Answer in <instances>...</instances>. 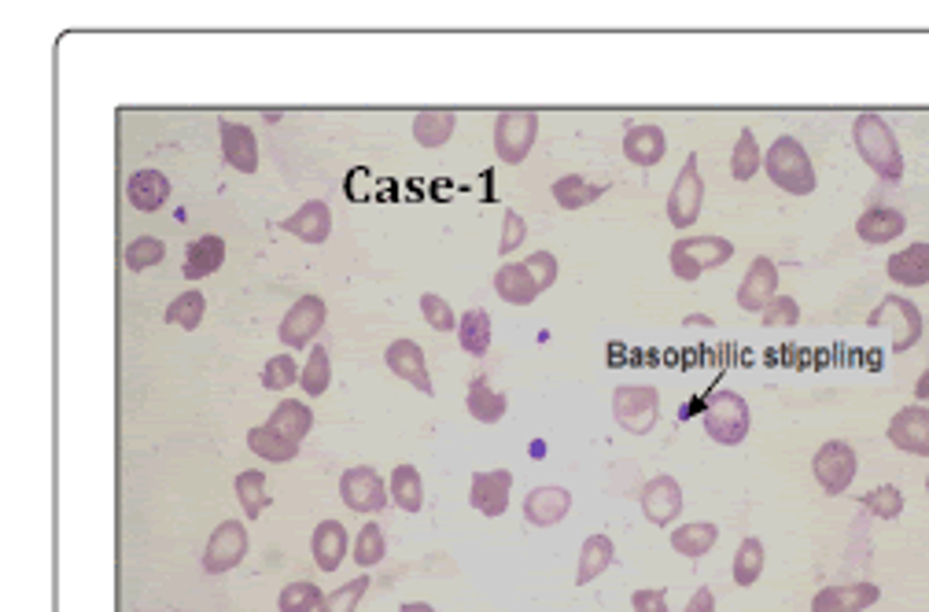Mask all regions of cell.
<instances>
[{
	"label": "cell",
	"instance_id": "1",
	"mask_svg": "<svg viewBox=\"0 0 929 612\" xmlns=\"http://www.w3.org/2000/svg\"><path fill=\"white\" fill-rule=\"evenodd\" d=\"M852 140H856L860 159L878 174L881 181H903V151L897 145V134H892L889 122L881 119L878 111L856 115Z\"/></svg>",
	"mask_w": 929,
	"mask_h": 612
},
{
	"label": "cell",
	"instance_id": "2",
	"mask_svg": "<svg viewBox=\"0 0 929 612\" xmlns=\"http://www.w3.org/2000/svg\"><path fill=\"white\" fill-rule=\"evenodd\" d=\"M763 170H768V178L790 196H811L816 193V185H819V174H816V167H811L808 151L797 137L774 140V145L768 148V156H763Z\"/></svg>",
	"mask_w": 929,
	"mask_h": 612
},
{
	"label": "cell",
	"instance_id": "3",
	"mask_svg": "<svg viewBox=\"0 0 929 612\" xmlns=\"http://www.w3.org/2000/svg\"><path fill=\"white\" fill-rule=\"evenodd\" d=\"M734 258V244L727 237H682L672 244V251H668V263H672V274L679 280H701V274H709V269H720Z\"/></svg>",
	"mask_w": 929,
	"mask_h": 612
},
{
	"label": "cell",
	"instance_id": "4",
	"mask_svg": "<svg viewBox=\"0 0 929 612\" xmlns=\"http://www.w3.org/2000/svg\"><path fill=\"white\" fill-rule=\"evenodd\" d=\"M749 403L731 387H723V392H715L709 398V406H704V432L712 435L720 446H738L749 435Z\"/></svg>",
	"mask_w": 929,
	"mask_h": 612
},
{
	"label": "cell",
	"instance_id": "5",
	"mask_svg": "<svg viewBox=\"0 0 929 612\" xmlns=\"http://www.w3.org/2000/svg\"><path fill=\"white\" fill-rule=\"evenodd\" d=\"M538 137V111L532 108H505L495 119V151L502 162L521 167L532 156V145Z\"/></svg>",
	"mask_w": 929,
	"mask_h": 612
},
{
	"label": "cell",
	"instance_id": "6",
	"mask_svg": "<svg viewBox=\"0 0 929 612\" xmlns=\"http://www.w3.org/2000/svg\"><path fill=\"white\" fill-rule=\"evenodd\" d=\"M613 417L623 432L650 435L661 417V395L650 384H623L613 392Z\"/></svg>",
	"mask_w": 929,
	"mask_h": 612
},
{
	"label": "cell",
	"instance_id": "7",
	"mask_svg": "<svg viewBox=\"0 0 929 612\" xmlns=\"http://www.w3.org/2000/svg\"><path fill=\"white\" fill-rule=\"evenodd\" d=\"M870 328L878 325H892V351L903 355V351H911L915 344L922 339V310L915 306L911 299L897 296V292H889L886 299H881L874 310L867 317Z\"/></svg>",
	"mask_w": 929,
	"mask_h": 612
},
{
	"label": "cell",
	"instance_id": "8",
	"mask_svg": "<svg viewBox=\"0 0 929 612\" xmlns=\"http://www.w3.org/2000/svg\"><path fill=\"white\" fill-rule=\"evenodd\" d=\"M701 210H704V178L698 170V151H690L672 185V196H668V221L675 229H690L698 226Z\"/></svg>",
	"mask_w": 929,
	"mask_h": 612
},
{
	"label": "cell",
	"instance_id": "9",
	"mask_svg": "<svg viewBox=\"0 0 929 612\" xmlns=\"http://www.w3.org/2000/svg\"><path fill=\"white\" fill-rule=\"evenodd\" d=\"M856 468H860V462H856V451L844 440H830V443H822L816 457H811V473H816L819 480V487L827 491V494H844L852 487V480H856Z\"/></svg>",
	"mask_w": 929,
	"mask_h": 612
},
{
	"label": "cell",
	"instance_id": "10",
	"mask_svg": "<svg viewBox=\"0 0 929 612\" xmlns=\"http://www.w3.org/2000/svg\"><path fill=\"white\" fill-rule=\"evenodd\" d=\"M339 499L355 513H381L392 502V491H387V484L373 465H355L339 476Z\"/></svg>",
	"mask_w": 929,
	"mask_h": 612
},
{
	"label": "cell",
	"instance_id": "11",
	"mask_svg": "<svg viewBox=\"0 0 929 612\" xmlns=\"http://www.w3.org/2000/svg\"><path fill=\"white\" fill-rule=\"evenodd\" d=\"M244 553H248V527H244L240 521H221L215 532H210V539H207L204 569L210 575L233 572L244 561Z\"/></svg>",
	"mask_w": 929,
	"mask_h": 612
},
{
	"label": "cell",
	"instance_id": "12",
	"mask_svg": "<svg viewBox=\"0 0 929 612\" xmlns=\"http://www.w3.org/2000/svg\"><path fill=\"white\" fill-rule=\"evenodd\" d=\"M328 322V306L325 299H317V296H303L291 303V310L285 314V322H280V344L285 347H307L310 339L322 333Z\"/></svg>",
	"mask_w": 929,
	"mask_h": 612
},
{
	"label": "cell",
	"instance_id": "13",
	"mask_svg": "<svg viewBox=\"0 0 929 612\" xmlns=\"http://www.w3.org/2000/svg\"><path fill=\"white\" fill-rule=\"evenodd\" d=\"M774 296H779V266L768 255H757L745 269L742 285H738V306L745 314H763Z\"/></svg>",
	"mask_w": 929,
	"mask_h": 612
},
{
	"label": "cell",
	"instance_id": "14",
	"mask_svg": "<svg viewBox=\"0 0 929 612\" xmlns=\"http://www.w3.org/2000/svg\"><path fill=\"white\" fill-rule=\"evenodd\" d=\"M889 443L903 454L929 457V406H903L889 421Z\"/></svg>",
	"mask_w": 929,
	"mask_h": 612
},
{
	"label": "cell",
	"instance_id": "15",
	"mask_svg": "<svg viewBox=\"0 0 929 612\" xmlns=\"http://www.w3.org/2000/svg\"><path fill=\"white\" fill-rule=\"evenodd\" d=\"M639 502H642V513H645V521H650V524H656V527L675 524L679 513H682V487H679V480L675 476H653L650 484L642 487Z\"/></svg>",
	"mask_w": 929,
	"mask_h": 612
},
{
	"label": "cell",
	"instance_id": "16",
	"mask_svg": "<svg viewBox=\"0 0 929 612\" xmlns=\"http://www.w3.org/2000/svg\"><path fill=\"white\" fill-rule=\"evenodd\" d=\"M881 598L878 583H833L811 598V612H863Z\"/></svg>",
	"mask_w": 929,
	"mask_h": 612
},
{
	"label": "cell",
	"instance_id": "17",
	"mask_svg": "<svg viewBox=\"0 0 929 612\" xmlns=\"http://www.w3.org/2000/svg\"><path fill=\"white\" fill-rule=\"evenodd\" d=\"M387 369H392L395 376H403L406 384H414L421 395H432L435 387H432V376H428V366H425V347L417 344V339H395L392 347H387Z\"/></svg>",
	"mask_w": 929,
	"mask_h": 612
},
{
	"label": "cell",
	"instance_id": "18",
	"mask_svg": "<svg viewBox=\"0 0 929 612\" xmlns=\"http://www.w3.org/2000/svg\"><path fill=\"white\" fill-rule=\"evenodd\" d=\"M218 134H221V159H226L233 170L255 174L258 170V137H255V129L244 126V122L218 119Z\"/></svg>",
	"mask_w": 929,
	"mask_h": 612
},
{
	"label": "cell",
	"instance_id": "19",
	"mask_svg": "<svg viewBox=\"0 0 929 612\" xmlns=\"http://www.w3.org/2000/svg\"><path fill=\"white\" fill-rule=\"evenodd\" d=\"M510 491H513L510 468H491V473L473 476L468 502H473V510H480L484 516H502L505 510H510Z\"/></svg>",
	"mask_w": 929,
	"mask_h": 612
},
{
	"label": "cell",
	"instance_id": "20",
	"mask_svg": "<svg viewBox=\"0 0 929 612\" xmlns=\"http://www.w3.org/2000/svg\"><path fill=\"white\" fill-rule=\"evenodd\" d=\"M285 233H291L303 244H325L328 233H333V210H328L325 199H307L296 215L285 218Z\"/></svg>",
	"mask_w": 929,
	"mask_h": 612
},
{
	"label": "cell",
	"instance_id": "21",
	"mask_svg": "<svg viewBox=\"0 0 929 612\" xmlns=\"http://www.w3.org/2000/svg\"><path fill=\"white\" fill-rule=\"evenodd\" d=\"M903 229H908V218H903V210L897 207H886V204H878V207H867L860 221H856V233H860V240L863 244H892L897 237H903Z\"/></svg>",
	"mask_w": 929,
	"mask_h": 612
},
{
	"label": "cell",
	"instance_id": "22",
	"mask_svg": "<svg viewBox=\"0 0 929 612\" xmlns=\"http://www.w3.org/2000/svg\"><path fill=\"white\" fill-rule=\"evenodd\" d=\"M886 274L900 288H926L929 285V244H908L903 251L889 255Z\"/></svg>",
	"mask_w": 929,
	"mask_h": 612
},
{
	"label": "cell",
	"instance_id": "23",
	"mask_svg": "<svg viewBox=\"0 0 929 612\" xmlns=\"http://www.w3.org/2000/svg\"><path fill=\"white\" fill-rule=\"evenodd\" d=\"M572 510V494L564 487H535L524 499V516L535 527H554L561 524Z\"/></svg>",
	"mask_w": 929,
	"mask_h": 612
},
{
	"label": "cell",
	"instance_id": "24",
	"mask_svg": "<svg viewBox=\"0 0 929 612\" xmlns=\"http://www.w3.org/2000/svg\"><path fill=\"white\" fill-rule=\"evenodd\" d=\"M664 151H668V137L661 126H631L627 137H623V156L642 170L656 167L664 159Z\"/></svg>",
	"mask_w": 929,
	"mask_h": 612
},
{
	"label": "cell",
	"instance_id": "25",
	"mask_svg": "<svg viewBox=\"0 0 929 612\" xmlns=\"http://www.w3.org/2000/svg\"><path fill=\"white\" fill-rule=\"evenodd\" d=\"M221 263H226V240L215 237V233H207V237H199L185 247L181 274H185V280H204L210 274H218Z\"/></svg>",
	"mask_w": 929,
	"mask_h": 612
},
{
	"label": "cell",
	"instance_id": "26",
	"mask_svg": "<svg viewBox=\"0 0 929 612\" xmlns=\"http://www.w3.org/2000/svg\"><path fill=\"white\" fill-rule=\"evenodd\" d=\"M126 199H129V207H134V210H145V215H151V210H159V207L170 199V181H167V174H162V170H137L134 178L126 181Z\"/></svg>",
	"mask_w": 929,
	"mask_h": 612
},
{
	"label": "cell",
	"instance_id": "27",
	"mask_svg": "<svg viewBox=\"0 0 929 612\" xmlns=\"http://www.w3.org/2000/svg\"><path fill=\"white\" fill-rule=\"evenodd\" d=\"M495 292L513 306H532L538 296H543V288H538V280L532 277V269L524 263H505L498 266L495 274Z\"/></svg>",
	"mask_w": 929,
	"mask_h": 612
},
{
	"label": "cell",
	"instance_id": "28",
	"mask_svg": "<svg viewBox=\"0 0 929 612\" xmlns=\"http://www.w3.org/2000/svg\"><path fill=\"white\" fill-rule=\"evenodd\" d=\"M350 546L347 539V527L339 521H322L314 527V539H310V550H314V561L322 572H336L339 564H344V553Z\"/></svg>",
	"mask_w": 929,
	"mask_h": 612
},
{
	"label": "cell",
	"instance_id": "29",
	"mask_svg": "<svg viewBox=\"0 0 929 612\" xmlns=\"http://www.w3.org/2000/svg\"><path fill=\"white\" fill-rule=\"evenodd\" d=\"M613 564H616L613 539H609V535H591L583 543V550H580V564H575V583H580V586L594 583L597 575H602L605 569H613Z\"/></svg>",
	"mask_w": 929,
	"mask_h": 612
},
{
	"label": "cell",
	"instance_id": "30",
	"mask_svg": "<svg viewBox=\"0 0 929 612\" xmlns=\"http://www.w3.org/2000/svg\"><path fill=\"white\" fill-rule=\"evenodd\" d=\"M454 126H457L454 108H425L414 119V140L421 148H443L454 137Z\"/></svg>",
	"mask_w": 929,
	"mask_h": 612
},
{
	"label": "cell",
	"instance_id": "31",
	"mask_svg": "<svg viewBox=\"0 0 929 612\" xmlns=\"http://www.w3.org/2000/svg\"><path fill=\"white\" fill-rule=\"evenodd\" d=\"M457 344L473 358H484L491 351V314L484 306H473V310L462 314V322H457Z\"/></svg>",
	"mask_w": 929,
	"mask_h": 612
},
{
	"label": "cell",
	"instance_id": "32",
	"mask_svg": "<svg viewBox=\"0 0 929 612\" xmlns=\"http://www.w3.org/2000/svg\"><path fill=\"white\" fill-rule=\"evenodd\" d=\"M387 491H392V502L403 513H421V505H425V484H421V473H417L414 465H406V462L392 468Z\"/></svg>",
	"mask_w": 929,
	"mask_h": 612
},
{
	"label": "cell",
	"instance_id": "33",
	"mask_svg": "<svg viewBox=\"0 0 929 612\" xmlns=\"http://www.w3.org/2000/svg\"><path fill=\"white\" fill-rule=\"evenodd\" d=\"M715 539H720V527L712 521H693V524H682L672 532V550L682 553V557L698 561L704 553H712Z\"/></svg>",
	"mask_w": 929,
	"mask_h": 612
},
{
	"label": "cell",
	"instance_id": "34",
	"mask_svg": "<svg viewBox=\"0 0 929 612\" xmlns=\"http://www.w3.org/2000/svg\"><path fill=\"white\" fill-rule=\"evenodd\" d=\"M266 425L280 435H288V440L303 443V435L314 428V414L307 403H299V398H285L280 406H274V414H269Z\"/></svg>",
	"mask_w": 929,
	"mask_h": 612
},
{
	"label": "cell",
	"instance_id": "35",
	"mask_svg": "<svg viewBox=\"0 0 929 612\" xmlns=\"http://www.w3.org/2000/svg\"><path fill=\"white\" fill-rule=\"evenodd\" d=\"M505 409H510V398L502 392H491V384L484 376H476L473 387H468V414H473L480 425H498L505 417Z\"/></svg>",
	"mask_w": 929,
	"mask_h": 612
},
{
	"label": "cell",
	"instance_id": "36",
	"mask_svg": "<svg viewBox=\"0 0 929 612\" xmlns=\"http://www.w3.org/2000/svg\"><path fill=\"white\" fill-rule=\"evenodd\" d=\"M248 446L258 457H266V462H291V457H299V443L288 440V435L274 432L269 425L251 428L248 432Z\"/></svg>",
	"mask_w": 929,
	"mask_h": 612
},
{
	"label": "cell",
	"instance_id": "37",
	"mask_svg": "<svg viewBox=\"0 0 929 612\" xmlns=\"http://www.w3.org/2000/svg\"><path fill=\"white\" fill-rule=\"evenodd\" d=\"M237 499H240V510L248 521H258L266 510H269V491H266V473L263 468H248V473L237 476Z\"/></svg>",
	"mask_w": 929,
	"mask_h": 612
},
{
	"label": "cell",
	"instance_id": "38",
	"mask_svg": "<svg viewBox=\"0 0 929 612\" xmlns=\"http://www.w3.org/2000/svg\"><path fill=\"white\" fill-rule=\"evenodd\" d=\"M605 188L602 185H594V181H586L580 178V174H564V178L554 181V199L564 207V210H580V207H591L602 199Z\"/></svg>",
	"mask_w": 929,
	"mask_h": 612
},
{
	"label": "cell",
	"instance_id": "39",
	"mask_svg": "<svg viewBox=\"0 0 929 612\" xmlns=\"http://www.w3.org/2000/svg\"><path fill=\"white\" fill-rule=\"evenodd\" d=\"M757 170H763V151L757 145V134L745 126L742 134H738V145L731 151V178L734 181H752L757 178Z\"/></svg>",
	"mask_w": 929,
	"mask_h": 612
},
{
	"label": "cell",
	"instance_id": "40",
	"mask_svg": "<svg viewBox=\"0 0 929 612\" xmlns=\"http://www.w3.org/2000/svg\"><path fill=\"white\" fill-rule=\"evenodd\" d=\"M204 310H207L204 292H199V288H188V292H181V296L167 306V322L188 328V333H196L199 322H204Z\"/></svg>",
	"mask_w": 929,
	"mask_h": 612
},
{
	"label": "cell",
	"instance_id": "41",
	"mask_svg": "<svg viewBox=\"0 0 929 612\" xmlns=\"http://www.w3.org/2000/svg\"><path fill=\"white\" fill-rule=\"evenodd\" d=\"M328 384H333V362H328V351L325 347H314L310 358H307V366H303L299 387L310 398H317V395L328 392Z\"/></svg>",
	"mask_w": 929,
	"mask_h": 612
},
{
	"label": "cell",
	"instance_id": "42",
	"mask_svg": "<svg viewBox=\"0 0 929 612\" xmlns=\"http://www.w3.org/2000/svg\"><path fill=\"white\" fill-rule=\"evenodd\" d=\"M734 583L738 586H752L760 580V572H763V543L760 539H745L742 546H738L734 553Z\"/></svg>",
	"mask_w": 929,
	"mask_h": 612
},
{
	"label": "cell",
	"instance_id": "43",
	"mask_svg": "<svg viewBox=\"0 0 929 612\" xmlns=\"http://www.w3.org/2000/svg\"><path fill=\"white\" fill-rule=\"evenodd\" d=\"M325 602V594L317 591V583H307V580H299V583H288L285 591H280L277 598V609L280 612H317Z\"/></svg>",
	"mask_w": 929,
	"mask_h": 612
},
{
	"label": "cell",
	"instance_id": "44",
	"mask_svg": "<svg viewBox=\"0 0 929 612\" xmlns=\"http://www.w3.org/2000/svg\"><path fill=\"white\" fill-rule=\"evenodd\" d=\"M126 266L134 269V274H140V269H151V266H159L162 258H167V244H162L159 237H137L134 244L126 247Z\"/></svg>",
	"mask_w": 929,
	"mask_h": 612
},
{
	"label": "cell",
	"instance_id": "45",
	"mask_svg": "<svg viewBox=\"0 0 929 612\" xmlns=\"http://www.w3.org/2000/svg\"><path fill=\"white\" fill-rule=\"evenodd\" d=\"M860 502H863V510H870L874 516H881V521H897V516L903 513V491L892 487V484L874 487L870 494H863Z\"/></svg>",
	"mask_w": 929,
	"mask_h": 612
},
{
	"label": "cell",
	"instance_id": "46",
	"mask_svg": "<svg viewBox=\"0 0 929 612\" xmlns=\"http://www.w3.org/2000/svg\"><path fill=\"white\" fill-rule=\"evenodd\" d=\"M366 591H369V575H358V580L344 583L339 591L325 594V602L317 612H355L362 598H366Z\"/></svg>",
	"mask_w": 929,
	"mask_h": 612
},
{
	"label": "cell",
	"instance_id": "47",
	"mask_svg": "<svg viewBox=\"0 0 929 612\" xmlns=\"http://www.w3.org/2000/svg\"><path fill=\"white\" fill-rule=\"evenodd\" d=\"M299 376H303V369L296 366V358L277 355L263 366V387H269V392H285V387L299 384Z\"/></svg>",
	"mask_w": 929,
	"mask_h": 612
},
{
	"label": "cell",
	"instance_id": "48",
	"mask_svg": "<svg viewBox=\"0 0 929 612\" xmlns=\"http://www.w3.org/2000/svg\"><path fill=\"white\" fill-rule=\"evenodd\" d=\"M384 553H387V543H384L381 524H366L362 527V535H358V543H355V561L362 564V569H373V564L384 561Z\"/></svg>",
	"mask_w": 929,
	"mask_h": 612
},
{
	"label": "cell",
	"instance_id": "49",
	"mask_svg": "<svg viewBox=\"0 0 929 612\" xmlns=\"http://www.w3.org/2000/svg\"><path fill=\"white\" fill-rule=\"evenodd\" d=\"M421 317H425L435 333H457V317L451 310V303L439 299V296H432V292L421 296Z\"/></svg>",
	"mask_w": 929,
	"mask_h": 612
},
{
	"label": "cell",
	"instance_id": "50",
	"mask_svg": "<svg viewBox=\"0 0 929 612\" xmlns=\"http://www.w3.org/2000/svg\"><path fill=\"white\" fill-rule=\"evenodd\" d=\"M760 322L768 328H782V325L790 328V325L801 322V303H797L793 296H774L768 303V310L760 314Z\"/></svg>",
	"mask_w": 929,
	"mask_h": 612
},
{
	"label": "cell",
	"instance_id": "51",
	"mask_svg": "<svg viewBox=\"0 0 929 612\" xmlns=\"http://www.w3.org/2000/svg\"><path fill=\"white\" fill-rule=\"evenodd\" d=\"M502 240H498V251L502 255H510V251H516V247H521L524 240H527V226H524V218L516 215V210H505V218H502Z\"/></svg>",
	"mask_w": 929,
	"mask_h": 612
},
{
	"label": "cell",
	"instance_id": "52",
	"mask_svg": "<svg viewBox=\"0 0 929 612\" xmlns=\"http://www.w3.org/2000/svg\"><path fill=\"white\" fill-rule=\"evenodd\" d=\"M524 266L532 269V277L538 280V288H554V280H557V258L550 255V251H535L532 258H524Z\"/></svg>",
	"mask_w": 929,
	"mask_h": 612
},
{
	"label": "cell",
	"instance_id": "53",
	"mask_svg": "<svg viewBox=\"0 0 929 612\" xmlns=\"http://www.w3.org/2000/svg\"><path fill=\"white\" fill-rule=\"evenodd\" d=\"M631 605H634V612H668V594L664 591H634Z\"/></svg>",
	"mask_w": 929,
	"mask_h": 612
},
{
	"label": "cell",
	"instance_id": "54",
	"mask_svg": "<svg viewBox=\"0 0 929 612\" xmlns=\"http://www.w3.org/2000/svg\"><path fill=\"white\" fill-rule=\"evenodd\" d=\"M686 612H715V594L709 586H698V594L686 602Z\"/></svg>",
	"mask_w": 929,
	"mask_h": 612
},
{
	"label": "cell",
	"instance_id": "55",
	"mask_svg": "<svg viewBox=\"0 0 929 612\" xmlns=\"http://www.w3.org/2000/svg\"><path fill=\"white\" fill-rule=\"evenodd\" d=\"M398 612H435V609H432L428 602H406Z\"/></svg>",
	"mask_w": 929,
	"mask_h": 612
},
{
	"label": "cell",
	"instance_id": "56",
	"mask_svg": "<svg viewBox=\"0 0 929 612\" xmlns=\"http://www.w3.org/2000/svg\"><path fill=\"white\" fill-rule=\"evenodd\" d=\"M919 395H929V381H922V387H919Z\"/></svg>",
	"mask_w": 929,
	"mask_h": 612
}]
</instances>
